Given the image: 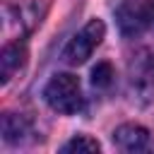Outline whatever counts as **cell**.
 <instances>
[{
  "label": "cell",
  "instance_id": "cell-1",
  "mask_svg": "<svg viewBox=\"0 0 154 154\" xmlns=\"http://www.w3.org/2000/svg\"><path fill=\"white\" fill-rule=\"evenodd\" d=\"M43 99L46 103L55 111V113H77L84 106V96H82V87L79 79L70 72H58L51 77V82L43 89Z\"/></svg>",
  "mask_w": 154,
  "mask_h": 154
},
{
  "label": "cell",
  "instance_id": "cell-2",
  "mask_svg": "<svg viewBox=\"0 0 154 154\" xmlns=\"http://www.w3.org/2000/svg\"><path fill=\"white\" fill-rule=\"evenodd\" d=\"M116 24L125 38H135L149 26H154L152 0H123L116 7Z\"/></svg>",
  "mask_w": 154,
  "mask_h": 154
},
{
  "label": "cell",
  "instance_id": "cell-3",
  "mask_svg": "<svg viewBox=\"0 0 154 154\" xmlns=\"http://www.w3.org/2000/svg\"><path fill=\"white\" fill-rule=\"evenodd\" d=\"M103 34H106V26H103L101 19L87 22V24L67 41V46H65V51H63L65 63H70V65H82L87 58H91V53L96 51V46H99L101 38H103Z\"/></svg>",
  "mask_w": 154,
  "mask_h": 154
},
{
  "label": "cell",
  "instance_id": "cell-4",
  "mask_svg": "<svg viewBox=\"0 0 154 154\" xmlns=\"http://www.w3.org/2000/svg\"><path fill=\"white\" fill-rule=\"evenodd\" d=\"M130 82L132 89H137V94L142 96H152L154 89V53L152 51H140L135 55V60L130 63Z\"/></svg>",
  "mask_w": 154,
  "mask_h": 154
},
{
  "label": "cell",
  "instance_id": "cell-5",
  "mask_svg": "<svg viewBox=\"0 0 154 154\" xmlns=\"http://www.w3.org/2000/svg\"><path fill=\"white\" fill-rule=\"evenodd\" d=\"M113 144L123 152H144L149 147V130L137 125V123H125L120 128H116L113 132Z\"/></svg>",
  "mask_w": 154,
  "mask_h": 154
},
{
  "label": "cell",
  "instance_id": "cell-6",
  "mask_svg": "<svg viewBox=\"0 0 154 154\" xmlns=\"http://www.w3.org/2000/svg\"><path fill=\"white\" fill-rule=\"evenodd\" d=\"M24 60H26L24 41H12L0 51V79H2V84H7L12 79V75L24 65Z\"/></svg>",
  "mask_w": 154,
  "mask_h": 154
},
{
  "label": "cell",
  "instance_id": "cell-7",
  "mask_svg": "<svg viewBox=\"0 0 154 154\" xmlns=\"http://www.w3.org/2000/svg\"><path fill=\"white\" fill-rule=\"evenodd\" d=\"M31 128H29V120L24 116H17V113H5L2 116V140L5 142H19L24 140V135H29Z\"/></svg>",
  "mask_w": 154,
  "mask_h": 154
},
{
  "label": "cell",
  "instance_id": "cell-8",
  "mask_svg": "<svg viewBox=\"0 0 154 154\" xmlns=\"http://www.w3.org/2000/svg\"><path fill=\"white\" fill-rule=\"evenodd\" d=\"M101 147H99V142L96 140H91V137H87V135H77V137H72L70 142H65L63 147H60V152H77V154H91V152H99Z\"/></svg>",
  "mask_w": 154,
  "mask_h": 154
},
{
  "label": "cell",
  "instance_id": "cell-9",
  "mask_svg": "<svg viewBox=\"0 0 154 154\" xmlns=\"http://www.w3.org/2000/svg\"><path fill=\"white\" fill-rule=\"evenodd\" d=\"M113 67L108 65V63H99L94 70H91V84L96 87V89H108L111 84H113Z\"/></svg>",
  "mask_w": 154,
  "mask_h": 154
},
{
  "label": "cell",
  "instance_id": "cell-10",
  "mask_svg": "<svg viewBox=\"0 0 154 154\" xmlns=\"http://www.w3.org/2000/svg\"><path fill=\"white\" fill-rule=\"evenodd\" d=\"M152 5H154V0H152Z\"/></svg>",
  "mask_w": 154,
  "mask_h": 154
}]
</instances>
